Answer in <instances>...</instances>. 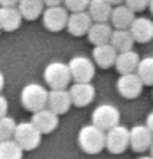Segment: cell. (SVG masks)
<instances>
[{"mask_svg": "<svg viewBox=\"0 0 153 159\" xmlns=\"http://www.w3.org/2000/svg\"><path fill=\"white\" fill-rule=\"evenodd\" d=\"M78 145L86 154L102 152L106 148V131H102L95 124H88L81 127L78 133Z\"/></svg>", "mask_w": 153, "mask_h": 159, "instance_id": "1", "label": "cell"}, {"mask_svg": "<svg viewBox=\"0 0 153 159\" xmlns=\"http://www.w3.org/2000/svg\"><path fill=\"white\" fill-rule=\"evenodd\" d=\"M48 96H49V92L46 90V87L39 85V83H28L21 89L19 99H21L23 108L35 113L48 106Z\"/></svg>", "mask_w": 153, "mask_h": 159, "instance_id": "2", "label": "cell"}, {"mask_svg": "<svg viewBox=\"0 0 153 159\" xmlns=\"http://www.w3.org/2000/svg\"><path fill=\"white\" fill-rule=\"evenodd\" d=\"M44 81L49 89H67V85L72 81L69 64L49 62L44 69Z\"/></svg>", "mask_w": 153, "mask_h": 159, "instance_id": "3", "label": "cell"}, {"mask_svg": "<svg viewBox=\"0 0 153 159\" xmlns=\"http://www.w3.org/2000/svg\"><path fill=\"white\" fill-rule=\"evenodd\" d=\"M40 138L42 133L39 131V127L30 120V122H21L16 125L14 131V140L18 142V145L23 150H34L40 145Z\"/></svg>", "mask_w": 153, "mask_h": 159, "instance_id": "4", "label": "cell"}, {"mask_svg": "<svg viewBox=\"0 0 153 159\" xmlns=\"http://www.w3.org/2000/svg\"><path fill=\"white\" fill-rule=\"evenodd\" d=\"M130 147V129L118 124L106 131V148L111 154H123Z\"/></svg>", "mask_w": 153, "mask_h": 159, "instance_id": "5", "label": "cell"}, {"mask_svg": "<svg viewBox=\"0 0 153 159\" xmlns=\"http://www.w3.org/2000/svg\"><path fill=\"white\" fill-rule=\"evenodd\" d=\"M69 12L65 6H48L42 12V23L49 32H60L67 29Z\"/></svg>", "mask_w": 153, "mask_h": 159, "instance_id": "6", "label": "cell"}, {"mask_svg": "<svg viewBox=\"0 0 153 159\" xmlns=\"http://www.w3.org/2000/svg\"><path fill=\"white\" fill-rule=\"evenodd\" d=\"M91 124L100 127L102 131H109L120 124V111L113 104H99L91 113Z\"/></svg>", "mask_w": 153, "mask_h": 159, "instance_id": "7", "label": "cell"}, {"mask_svg": "<svg viewBox=\"0 0 153 159\" xmlns=\"http://www.w3.org/2000/svg\"><path fill=\"white\" fill-rule=\"evenodd\" d=\"M69 69L74 81H91L95 76V62L85 55H78L69 60Z\"/></svg>", "mask_w": 153, "mask_h": 159, "instance_id": "8", "label": "cell"}, {"mask_svg": "<svg viewBox=\"0 0 153 159\" xmlns=\"http://www.w3.org/2000/svg\"><path fill=\"white\" fill-rule=\"evenodd\" d=\"M142 87H144V83L137 73L120 74L118 81H116V90L125 99H136L137 96H141Z\"/></svg>", "mask_w": 153, "mask_h": 159, "instance_id": "9", "label": "cell"}, {"mask_svg": "<svg viewBox=\"0 0 153 159\" xmlns=\"http://www.w3.org/2000/svg\"><path fill=\"white\" fill-rule=\"evenodd\" d=\"M69 94H70V99H72L74 106L83 108V106H88L93 101V97H95V87L91 85L90 81H76V83L70 85Z\"/></svg>", "mask_w": 153, "mask_h": 159, "instance_id": "10", "label": "cell"}, {"mask_svg": "<svg viewBox=\"0 0 153 159\" xmlns=\"http://www.w3.org/2000/svg\"><path fill=\"white\" fill-rule=\"evenodd\" d=\"M153 143V133L146 124L134 125L130 129V148L134 152H146Z\"/></svg>", "mask_w": 153, "mask_h": 159, "instance_id": "11", "label": "cell"}, {"mask_svg": "<svg viewBox=\"0 0 153 159\" xmlns=\"http://www.w3.org/2000/svg\"><path fill=\"white\" fill-rule=\"evenodd\" d=\"M91 23H93V20L88 14V11L70 12L69 14V20H67V30H69V34L76 35V37H81V35L88 34Z\"/></svg>", "mask_w": 153, "mask_h": 159, "instance_id": "12", "label": "cell"}, {"mask_svg": "<svg viewBox=\"0 0 153 159\" xmlns=\"http://www.w3.org/2000/svg\"><path fill=\"white\" fill-rule=\"evenodd\" d=\"M72 106V99L67 89H51L48 96V108L53 110L57 115L67 113Z\"/></svg>", "mask_w": 153, "mask_h": 159, "instance_id": "13", "label": "cell"}, {"mask_svg": "<svg viewBox=\"0 0 153 159\" xmlns=\"http://www.w3.org/2000/svg\"><path fill=\"white\" fill-rule=\"evenodd\" d=\"M23 16L18 6H0V27L4 32H14L21 27Z\"/></svg>", "mask_w": 153, "mask_h": 159, "instance_id": "14", "label": "cell"}, {"mask_svg": "<svg viewBox=\"0 0 153 159\" xmlns=\"http://www.w3.org/2000/svg\"><path fill=\"white\" fill-rule=\"evenodd\" d=\"M91 57H93V62L102 69L113 67L114 62H116V57H118V51L114 50V46L111 43H106V44H99L93 46V51H91Z\"/></svg>", "mask_w": 153, "mask_h": 159, "instance_id": "15", "label": "cell"}, {"mask_svg": "<svg viewBox=\"0 0 153 159\" xmlns=\"http://www.w3.org/2000/svg\"><path fill=\"white\" fill-rule=\"evenodd\" d=\"M32 122L39 127L42 134H48L58 127V115L49 108H42L32 115Z\"/></svg>", "mask_w": 153, "mask_h": 159, "instance_id": "16", "label": "cell"}, {"mask_svg": "<svg viewBox=\"0 0 153 159\" xmlns=\"http://www.w3.org/2000/svg\"><path fill=\"white\" fill-rule=\"evenodd\" d=\"M129 30H130L136 43H148V41L153 39V21L150 18H136Z\"/></svg>", "mask_w": 153, "mask_h": 159, "instance_id": "17", "label": "cell"}, {"mask_svg": "<svg viewBox=\"0 0 153 159\" xmlns=\"http://www.w3.org/2000/svg\"><path fill=\"white\" fill-rule=\"evenodd\" d=\"M86 35H88V41H90L93 46L106 44V43L111 41V35H113V25H109L108 21H93Z\"/></svg>", "mask_w": 153, "mask_h": 159, "instance_id": "18", "label": "cell"}, {"mask_svg": "<svg viewBox=\"0 0 153 159\" xmlns=\"http://www.w3.org/2000/svg\"><path fill=\"white\" fill-rule=\"evenodd\" d=\"M136 20V12L127 4H118L113 7L111 12V25L114 29H130L132 21Z\"/></svg>", "mask_w": 153, "mask_h": 159, "instance_id": "19", "label": "cell"}, {"mask_svg": "<svg viewBox=\"0 0 153 159\" xmlns=\"http://www.w3.org/2000/svg\"><path fill=\"white\" fill-rule=\"evenodd\" d=\"M139 55H137L134 50H129V51H121L118 53L116 57V62H114V67L120 74H129V73H136L137 71V66H139Z\"/></svg>", "mask_w": 153, "mask_h": 159, "instance_id": "20", "label": "cell"}, {"mask_svg": "<svg viewBox=\"0 0 153 159\" xmlns=\"http://www.w3.org/2000/svg\"><path fill=\"white\" fill-rule=\"evenodd\" d=\"M44 0H19L18 2V9L21 12L23 20L34 21L44 12Z\"/></svg>", "mask_w": 153, "mask_h": 159, "instance_id": "21", "label": "cell"}, {"mask_svg": "<svg viewBox=\"0 0 153 159\" xmlns=\"http://www.w3.org/2000/svg\"><path fill=\"white\" fill-rule=\"evenodd\" d=\"M86 11L93 21H108V20H111L113 4H109L108 0H91Z\"/></svg>", "mask_w": 153, "mask_h": 159, "instance_id": "22", "label": "cell"}, {"mask_svg": "<svg viewBox=\"0 0 153 159\" xmlns=\"http://www.w3.org/2000/svg\"><path fill=\"white\" fill-rule=\"evenodd\" d=\"M109 43L114 46V50L118 51V53H121V51L132 50V46H134L136 41H134V37H132L129 29H116V30H113V35H111Z\"/></svg>", "mask_w": 153, "mask_h": 159, "instance_id": "23", "label": "cell"}, {"mask_svg": "<svg viewBox=\"0 0 153 159\" xmlns=\"http://www.w3.org/2000/svg\"><path fill=\"white\" fill-rule=\"evenodd\" d=\"M23 150L18 142L12 140H4L0 142V159H23Z\"/></svg>", "mask_w": 153, "mask_h": 159, "instance_id": "24", "label": "cell"}, {"mask_svg": "<svg viewBox=\"0 0 153 159\" xmlns=\"http://www.w3.org/2000/svg\"><path fill=\"white\" fill-rule=\"evenodd\" d=\"M136 73L139 74V78L142 80L144 85H153V57L141 58Z\"/></svg>", "mask_w": 153, "mask_h": 159, "instance_id": "25", "label": "cell"}, {"mask_svg": "<svg viewBox=\"0 0 153 159\" xmlns=\"http://www.w3.org/2000/svg\"><path fill=\"white\" fill-rule=\"evenodd\" d=\"M16 120L12 117H2L0 119V142L4 140H12L14 138V131H16Z\"/></svg>", "mask_w": 153, "mask_h": 159, "instance_id": "26", "label": "cell"}, {"mask_svg": "<svg viewBox=\"0 0 153 159\" xmlns=\"http://www.w3.org/2000/svg\"><path fill=\"white\" fill-rule=\"evenodd\" d=\"M90 2L91 0H63V6L70 12H78V11H86Z\"/></svg>", "mask_w": 153, "mask_h": 159, "instance_id": "27", "label": "cell"}, {"mask_svg": "<svg viewBox=\"0 0 153 159\" xmlns=\"http://www.w3.org/2000/svg\"><path fill=\"white\" fill-rule=\"evenodd\" d=\"M125 4L136 12V11H144L150 6V0H125Z\"/></svg>", "mask_w": 153, "mask_h": 159, "instance_id": "28", "label": "cell"}, {"mask_svg": "<svg viewBox=\"0 0 153 159\" xmlns=\"http://www.w3.org/2000/svg\"><path fill=\"white\" fill-rule=\"evenodd\" d=\"M7 106H9V104H7V99L4 96H0V119L7 115Z\"/></svg>", "mask_w": 153, "mask_h": 159, "instance_id": "29", "label": "cell"}, {"mask_svg": "<svg viewBox=\"0 0 153 159\" xmlns=\"http://www.w3.org/2000/svg\"><path fill=\"white\" fill-rule=\"evenodd\" d=\"M144 124H146V125H148V129H150V131L153 133V111H151V113H148L146 122H144Z\"/></svg>", "mask_w": 153, "mask_h": 159, "instance_id": "30", "label": "cell"}, {"mask_svg": "<svg viewBox=\"0 0 153 159\" xmlns=\"http://www.w3.org/2000/svg\"><path fill=\"white\" fill-rule=\"evenodd\" d=\"M19 0H0V6H18Z\"/></svg>", "mask_w": 153, "mask_h": 159, "instance_id": "31", "label": "cell"}, {"mask_svg": "<svg viewBox=\"0 0 153 159\" xmlns=\"http://www.w3.org/2000/svg\"><path fill=\"white\" fill-rule=\"evenodd\" d=\"M46 6H62L63 0H44Z\"/></svg>", "mask_w": 153, "mask_h": 159, "instance_id": "32", "label": "cell"}, {"mask_svg": "<svg viewBox=\"0 0 153 159\" xmlns=\"http://www.w3.org/2000/svg\"><path fill=\"white\" fill-rule=\"evenodd\" d=\"M109 4H113V6H118V4H125V0H108Z\"/></svg>", "mask_w": 153, "mask_h": 159, "instance_id": "33", "label": "cell"}, {"mask_svg": "<svg viewBox=\"0 0 153 159\" xmlns=\"http://www.w3.org/2000/svg\"><path fill=\"white\" fill-rule=\"evenodd\" d=\"M4 83H6V80H4V74L0 73V92H2V89H4Z\"/></svg>", "mask_w": 153, "mask_h": 159, "instance_id": "34", "label": "cell"}, {"mask_svg": "<svg viewBox=\"0 0 153 159\" xmlns=\"http://www.w3.org/2000/svg\"><path fill=\"white\" fill-rule=\"evenodd\" d=\"M148 9L151 11V14H153V0H150V6H148Z\"/></svg>", "mask_w": 153, "mask_h": 159, "instance_id": "35", "label": "cell"}, {"mask_svg": "<svg viewBox=\"0 0 153 159\" xmlns=\"http://www.w3.org/2000/svg\"><path fill=\"white\" fill-rule=\"evenodd\" d=\"M137 159H153L151 156H141V157H137Z\"/></svg>", "mask_w": 153, "mask_h": 159, "instance_id": "36", "label": "cell"}, {"mask_svg": "<svg viewBox=\"0 0 153 159\" xmlns=\"http://www.w3.org/2000/svg\"><path fill=\"white\" fill-rule=\"evenodd\" d=\"M150 152H151V157H153V143H151V147H150Z\"/></svg>", "mask_w": 153, "mask_h": 159, "instance_id": "37", "label": "cell"}, {"mask_svg": "<svg viewBox=\"0 0 153 159\" xmlns=\"http://www.w3.org/2000/svg\"><path fill=\"white\" fill-rule=\"evenodd\" d=\"M0 32H2V27H0Z\"/></svg>", "mask_w": 153, "mask_h": 159, "instance_id": "38", "label": "cell"}]
</instances>
